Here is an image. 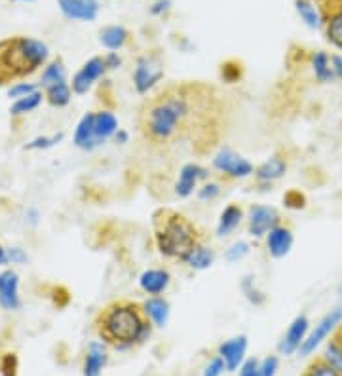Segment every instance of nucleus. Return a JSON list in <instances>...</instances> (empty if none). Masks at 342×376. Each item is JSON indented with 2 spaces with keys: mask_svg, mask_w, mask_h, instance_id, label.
<instances>
[{
  "mask_svg": "<svg viewBox=\"0 0 342 376\" xmlns=\"http://www.w3.org/2000/svg\"><path fill=\"white\" fill-rule=\"evenodd\" d=\"M223 95L205 82H171L143 101L137 114L139 135L156 154H212L224 133Z\"/></svg>",
  "mask_w": 342,
  "mask_h": 376,
  "instance_id": "nucleus-1",
  "label": "nucleus"
},
{
  "mask_svg": "<svg viewBox=\"0 0 342 376\" xmlns=\"http://www.w3.org/2000/svg\"><path fill=\"white\" fill-rule=\"evenodd\" d=\"M152 321L145 312L143 304L120 299L106 304L95 320L99 339L114 350H133L145 344L152 334Z\"/></svg>",
  "mask_w": 342,
  "mask_h": 376,
  "instance_id": "nucleus-2",
  "label": "nucleus"
},
{
  "mask_svg": "<svg viewBox=\"0 0 342 376\" xmlns=\"http://www.w3.org/2000/svg\"><path fill=\"white\" fill-rule=\"evenodd\" d=\"M156 249L166 258L185 261L196 245L204 244V232L185 215L162 207L152 215Z\"/></svg>",
  "mask_w": 342,
  "mask_h": 376,
  "instance_id": "nucleus-3",
  "label": "nucleus"
},
{
  "mask_svg": "<svg viewBox=\"0 0 342 376\" xmlns=\"http://www.w3.org/2000/svg\"><path fill=\"white\" fill-rule=\"evenodd\" d=\"M48 59V46L32 38H12L0 44V84L35 73Z\"/></svg>",
  "mask_w": 342,
  "mask_h": 376,
  "instance_id": "nucleus-4",
  "label": "nucleus"
},
{
  "mask_svg": "<svg viewBox=\"0 0 342 376\" xmlns=\"http://www.w3.org/2000/svg\"><path fill=\"white\" fill-rule=\"evenodd\" d=\"M341 323H342V304L341 306L333 308L331 312L325 313L324 318L317 321V325L308 332V337H306V340L299 348L300 356H305V358L306 356H312L319 346L324 344L325 340L329 339L331 332L336 331V327L341 325Z\"/></svg>",
  "mask_w": 342,
  "mask_h": 376,
  "instance_id": "nucleus-5",
  "label": "nucleus"
},
{
  "mask_svg": "<svg viewBox=\"0 0 342 376\" xmlns=\"http://www.w3.org/2000/svg\"><path fill=\"white\" fill-rule=\"evenodd\" d=\"M213 170H217L219 173L231 177V179H245L251 173H255L253 163L240 156L238 152H234L228 146H223L213 156Z\"/></svg>",
  "mask_w": 342,
  "mask_h": 376,
  "instance_id": "nucleus-6",
  "label": "nucleus"
},
{
  "mask_svg": "<svg viewBox=\"0 0 342 376\" xmlns=\"http://www.w3.org/2000/svg\"><path fill=\"white\" fill-rule=\"evenodd\" d=\"M162 78V63L154 59V57H139L135 70H133V86H135L137 94H149L150 89L154 88Z\"/></svg>",
  "mask_w": 342,
  "mask_h": 376,
  "instance_id": "nucleus-7",
  "label": "nucleus"
},
{
  "mask_svg": "<svg viewBox=\"0 0 342 376\" xmlns=\"http://www.w3.org/2000/svg\"><path fill=\"white\" fill-rule=\"evenodd\" d=\"M281 225L280 213L268 206H253L249 209L248 230L253 238H262L267 236L272 228Z\"/></svg>",
  "mask_w": 342,
  "mask_h": 376,
  "instance_id": "nucleus-8",
  "label": "nucleus"
},
{
  "mask_svg": "<svg viewBox=\"0 0 342 376\" xmlns=\"http://www.w3.org/2000/svg\"><path fill=\"white\" fill-rule=\"evenodd\" d=\"M308 332H310V320L306 318L305 313H300L291 321V325H289L280 346H278L281 356H293L295 351H299V348L308 337Z\"/></svg>",
  "mask_w": 342,
  "mask_h": 376,
  "instance_id": "nucleus-9",
  "label": "nucleus"
},
{
  "mask_svg": "<svg viewBox=\"0 0 342 376\" xmlns=\"http://www.w3.org/2000/svg\"><path fill=\"white\" fill-rule=\"evenodd\" d=\"M248 346L249 342L245 334H238L234 339L226 340L219 346L217 356L223 359L228 372H234L242 367V363L245 361V353H248Z\"/></svg>",
  "mask_w": 342,
  "mask_h": 376,
  "instance_id": "nucleus-10",
  "label": "nucleus"
},
{
  "mask_svg": "<svg viewBox=\"0 0 342 376\" xmlns=\"http://www.w3.org/2000/svg\"><path fill=\"white\" fill-rule=\"evenodd\" d=\"M207 170L202 168L200 163L196 162H187L183 163V168L179 170V179H177V184H175V194L179 198H188L193 196L194 188L198 187L200 181H205L207 179Z\"/></svg>",
  "mask_w": 342,
  "mask_h": 376,
  "instance_id": "nucleus-11",
  "label": "nucleus"
},
{
  "mask_svg": "<svg viewBox=\"0 0 342 376\" xmlns=\"http://www.w3.org/2000/svg\"><path fill=\"white\" fill-rule=\"evenodd\" d=\"M106 70L105 59L103 57H92L90 61L84 63V67H82L76 76L73 78V92L78 95L87 94V89L94 86V82L97 78L103 76V73Z\"/></svg>",
  "mask_w": 342,
  "mask_h": 376,
  "instance_id": "nucleus-12",
  "label": "nucleus"
},
{
  "mask_svg": "<svg viewBox=\"0 0 342 376\" xmlns=\"http://www.w3.org/2000/svg\"><path fill=\"white\" fill-rule=\"evenodd\" d=\"M109 363V353H106V344L101 342H90L84 358V367H82V376H101L103 369Z\"/></svg>",
  "mask_w": 342,
  "mask_h": 376,
  "instance_id": "nucleus-13",
  "label": "nucleus"
},
{
  "mask_svg": "<svg viewBox=\"0 0 342 376\" xmlns=\"http://www.w3.org/2000/svg\"><path fill=\"white\" fill-rule=\"evenodd\" d=\"M171 283V276L168 270L164 268H150L145 270L143 274L139 276V287L143 289L147 295L160 296L166 293Z\"/></svg>",
  "mask_w": 342,
  "mask_h": 376,
  "instance_id": "nucleus-14",
  "label": "nucleus"
},
{
  "mask_svg": "<svg viewBox=\"0 0 342 376\" xmlns=\"http://www.w3.org/2000/svg\"><path fill=\"white\" fill-rule=\"evenodd\" d=\"M59 6L68 19H82V21H94L99 12L97 0H59Z\"/></svg>",
  "mask_w": 342,
  "mask_h": 376,
  "instance_id": "nucleus-15",
  "label": "nucleus"
},
{
  "mask_svg": "<svg viewBox=\"0 0 342 376\" xmlns=\"http://www.w3.org/2000/svg\"><path fill=\"white\" fill-rule=\"evenodd\" d=\"M267 247L270 257L274 258H283L291 251L293 247V232L291 228L280 225L272 228L267 234Z\"/></svg>",
  "mask_w": 342,
  "mask_h": 376,
  "instance_id": "nucleus-16",
  "label": "nucleus"
},
{
  "mask_svg": "<svg viewBox=\"0 0 342 376\" xmlns=\"http://www.w3.org/2000/svg\"><path fill=\"white\" fill-rule=\"evenodd\" d=\"M18 287L19 277L13 270H6L0 274V306L4 310H18L21 306Z\"/></svg>",
  "mask_w": 342,
  "mask_h": 376,
  "instance_id": "nucleus-17",
  "label": "nucleus"
},
{
  "mask_svg": "<svg viewBox=\"0 0 342 376\" xmlns=\"http://www.w3.org/2000/svg\"><path fill=\"white\" fill-rule=\"evenodd\" d=\"M75 144L82 151H94L99 146V141L95 137V113H87L76 125Z\"/></svg>",
  "mask_w": 342,
  "mask_h": 376,
  "instance_id": "nucleus-18",
  "label": "nucleus"
},
{
  "mask_svg": "<svg viewBox=\"0 0 342 376\" xmlns=\"http://www.w3.org/2000/svg\"><path fill=\"white\" fill-rule=\"evenodd\" d=\"M286 171H287L286 160L281 156H272L257 168L255 177L259 182H274L286 175Z\"/></svg>",
  "mask_w": 342,
  "mask_h": 376,
  "instance_id": "nucleus-19",
  "label": "nucleus"
},
{
  "mask_svg": "<svg viewBox=\"0 0 342 376\" xmlns=\"http://www.w3.org/2000/svg\"><path fill=\"white\" fill-rule=\"evenodd\" d=\"M145 312L149 315V320L152 321V325L162 329L168 325L169 320V302L162 296H150L149 301L143 304Z\"/></svg>",
  "mask_w": 342,
  "mask_h": 376,
  "instance_id": "nucleus-20",
  "label": "nucleus"
},
{
  "mask_svg": "<svg viewBox=\"0 0 342 376\" xmlns=\"http://www.w3.org/2000/svg\"><path fill=\"white\" fill-rule=\"evenodd\" d=\"M243 219V211L242 207L236 206V203H231L223 209V213L219 217V225H217V236L219 238H224L236 230L240 223Z\"/></svg>",
  "mask_w": 342,
  "mask_h": 376,
  "instance_id": "nucleus-21",
  "label": "nucleus"
},
{
  "mask_svg": "<svg viewBox=\"0 0 342 376\" xmlns=\"http://www.w3.org/2000/svg\"><path fill=\"white\" fill-rule=\"evenodd\" d=\"M118 130V120L114 114L109 113V111L95 113V137H97L99 144L105 143L106 139L114 137Z\"/></svg>",
  "mask_w": 342,
  "mask_h": 376,
  "instance_id": "nucleus-22",
  "label": "nucleus"
},
{
  "mask_svg": "<svg viewBox=\"0 0 342 376\" xmlns=\"http://www.w3.org/2000/svg\"><path fill=\"white\" fill-rule=\"evenodd\" d=\"M213 261H215V253H213L212 247H207L205 244H200L188 253L187 258L183 263L194 270H207L213 264Z\"/></svg>",
  "mask_w": 342,
  "mask_h": 376,
  "instance_id": "nucleus-23",
  "label": "nucleus"
},
{
  "mask_svg": "<svg viewBox=\"0 0 342 376\" xmlns=\"http://www.w3.org/2000/svg\"><path fill=\"white\" fill-rule=\"evenodd\" d=\"M130 38V32L126 31L124 27L112 25V27H105L101 31V44L109 48L111 51H116L120 48H124V44L128 42Z\"/></svg>",
  "mask_w": 342,
  "mask_h": 376,
  "instance_id": "nucleus-24",
  "label": "nucleus"
},
{
  "mask_svg": "<svg viewBox=\"0 0 342 376\" xmlns=\"http://www.w3.org/2000/svg\"><path fill=\"white\" fill-rule=\"evenodd\" d=\"M312 65H314V73H316V78L319 82H331L335 78L331 57L325 51H317L314 59H312Z\"/></svg>",
  "mask_w": 342,
  "mask_h": 376,
  "instance_id": "nucleus-25",
  "label": "nucleus"
},
{
  "mask_svg": "<svg viewBox=\"0 0 342 376\" xmlns=\"http://www.w3.org/2000/svg\"><path fill=\"white\" fill-rule=\"evenodd\" d=\"M46 89H48L46 97L50 101V105H54V107H65V105H68L73 92L67 86V82H59V84H54V86Z\"/></svg>",
  "mask_w": 342,
  "mask_h": 376,
  "instance_id": "nucleus-26",
  "label": "nucleus"
},
{
  "mask_svg": "<svg viewBox=\"0 0 342 376\" xmlns=\"http://www.w3.org/2000/svg\"><path fill=\"white\" fill-rule=\"evenodd\" d=\"M325 35L331 44L342 50V10L325 21Z\"/></svg>",
  "mask_w": 342,
  "mask_h": 376,
  "instance_id": "nucleus-27",
  "label": "nucleus"
},
{
  "mask_svg": "<svg viewBox=\"0 0 342 376\" xmlns=\"http://www.w3.org/2000/svg\"><path fill=\"white\" fill-rule=\"evenodd\" d=\"M297 12H299L306 25L312 27V29H317L322 25V15H319V12H317L310 0H297Z\"/></svg>",
  "mask_w": 342,
  "mask_h": 376,
  "instance_id": "nucleus-28",
  "label": "nucleus"
},
{
  "mask_svg": "<svg viewBox=\"0 0 342 376\" xmlns=\"http://www.w3.org/2000/svg\"><path fill=\"white\" fill-rule=\"evenodd\" d=\"M303 376H342V375L333 367V365L327 363V361L319 356V358L314 359V361L306 367Z\"/></svg>",
  "mask_w": 342,
  "mask_h": 376,
  "instance_id": "nucleus-29",
  "label": "nucleus"
},
{
  "mask_svg": "<svg viewBox=\"0 0 342 376\" xmlns=\"http://www.w3.org/2000/svg\"><path fill=\"white\" fill-rule=\"evenodd\" d=\"M40 103H42V94H40V92H35V94L27 95V97H21V99L16 101V103L12 105V108H10V113L12 114L31 113V111H35Z\"/></svg>",
  "mask_w": 342,
  "mask_h": 376,
  "instance_id": "nucleus-30",
  "label": "nucleus"
},
{
  "mask_svg": "<svg viewBox=\"0 0 342 376\" xmlns=\"http://www.w3.org/2000/svg\"><path fill=\"white\" fill-rule=\"evenodd\" d=\"M59 82H65V67H63L61 61H54L42 73V86L50 88V86L59 84Z\"/></svg>",
  "mask_w": 342,
  "mask_h": 376,
  "instance_id": "nucleus-31",
  "label": "nucleus"
},
{
  "mask_svg": "<svg viewBox=\"0 0 342 376\" xmlns=\"http://www.w3.org/2000/svg\"><path fill=\"white\" fill-rule=\"evenodd\" d=\"M242 291H243V295H245V299H248L251 304H255V306H261V304L267 302V295L255 287V282H253V277L251 276L243 277Z\"/></svg>",
  "mask_w": 342,
  "mask_h": 376,
  "instance_id": "nucleus-32",
  "label": "nucleus"
},
{
  "mask_svg": "<svg viewBox=\"0 0 342 376\" xmlns=\"http://www.w3.org/2000/svg\"><path fill=\"white\" fill-rule=\"evenodd\" d=\"M221 76H223L224 82L234 84V82H238L242 78V65L238 61L223 63V67H221Z\"/></svg>",
  "mask_w": 342,
  "mask_h": 376,
  "instance_id": "nucleus-33",
  "label": "nucleus"
},
{
  "mask_svg": "<svg viewBox=\"0 0 342 376\" xmlns=\"http://www.w3.org/2000/svg\"><path fill=\"white\" fill-rule=\"evenodd\" d=\"M18 356L6 353L0 361V375L2 376H18Z\"/></svg>",
  "mask_w": 342,
  "mask_h": 376,
  "instance_id": "nucleus-34",
  "label": "nucleus"
},
{
  "mask_svg": "<svg viewBox=\"0 0 342 376\" xmlns=\"http://www.w3.org/2000/svg\"><path fill=\"white\" fill-rule=\"evenodd\" d=\"M283 203L289 209H305L306 198L300 190H289L286 196H283Z\"/></svg>",
  "mask_w": 342,
  "mask_h": 376,
  "instance_id": "nucleus-35",
  "label": "nucleus"
},
{
  "mask_svg": "<svg viewBox=\"0 0 342 376\" xmlns=\"http://www.w3.org/2000/svg\"><path fill=\"white\" fill-rule=\"evenodd\" d=\"M248 253H249L248 242H238V244H234L231 249L226 251V255H224V257H226L228 263H238V261L245 257Z\"/></svg>",
  "mask_w": 342,
  "mask_h": 376,
  "instance_id": "nucleus-36",
  "label": "nucleus"
},
{
  "mask_svg": "<svg viewBox=\"0 0 342 376\" xmlns=\"http://www.w3.org/2000/svg\"><path fill=\"white\" fill-rule=\"evenodd\" d=\"M240 376H261V361L257 358L245 359L240 367Z\"/></svg>",
  "mask_w": 342,
  "mask_h": 376,
  "instance_id": "nucleus-37",
  "label": "nucleus"
},
{
  "mask_svg": "<svg viewBox=\"0 0 342 376\" xmlns=\"http://www.w3.org/2000/svg\"><path fill=\"white\" fill-rule=\"evenodd\" d=\"M280 369V359L276 356H268L261 361V376H276Z\"/></svg>",
  "mask_w": 342,
  "mask_h": 376,
  "instance_id": "nucleus-38",
  "label": "nucleus"
},
{
  "mask_svg": "<svg viewBox=\"0 0 342 376\" xmlns=\"http://www.w3.org/2000/svg\"><path fill=\"white\" fill-rule=\"evenodd\" d=\"M61 139H63V133L54 135V137H38L27 144V149H29V151H35V149H50V146H54L56 143H59Z\"/></svg>",
  "mask_w": 342,
  "mask_h": 376,
  "instance_id": "nucleus-39",
  "label": "nucleus"
},
{
  "mask_svg": "<svg viewBox=\"0 0 342 376\" xmlns=\"http://www.w3.org/2000/svg\"><path fill=\"white\" fill-rule=\"evenodd\" d=\"M35 92H38L37 86L21 82V84H16V86H12V88H10V92H8V95H10V97H16V99H21V97H27V95L35 94Z\"/></svg>",
  "mask_w": 342,
  "mask_h": 376,
  "instance_id": "nucleus-40",
  "label": "nucleus"
},
{
  "mask_svg": "<svg viewBox=\"0 0 342 376\" xmlns=\"http://www.w3.org/2000/svg\"><path fill=\"white\" fill-rule=\"evenodd\" d=\"M219 194H221V187L217 182H205L204 187L198 190L200 200H215Z\"/></svg>",
  "mask_w": 342,
  "mask_h": 376,
  "instance_id": "nucleus-41",
  "label": "nucleus"
},
{
  "mask_svg": "<svg viewBox=\"0 0 342 376\" xmlns=\"http://www.w3.org/2000/svg\"><path fill=\"white\" fill-rule=\"evenodd\" d=\"M226 370V365H224V361L221 358H213L209 363L205 365L204 369V376H221Z\"/></svg>",
  "mask_w": 342,
  "mask_h": 376,
  "instance_id": "nucleus-42",
  "label": "nucleus"
},
{
  "mask_svg": "<svg viewBox=\"0 0 342 376\" xmlns=\"http://www.w3.org/2000/svg\"><path fill=\"white\" fill-rule=\"evenodd\" d=\"M8 258H10V261H12V263H16V264L27 263V255L23 253V251L19 249V247H12V249L8 251Z\"/></svg>",
  "mask_w": 342,
  "mask_h": 376,
  "instance_id": "nucleus-43",
  "label": "nucleus"
},
{
  "mask_svg": "<svg viewBox=\"0 0 342 376\" xmlns=\"http://www.w3.org/2000/svg\"><path fill=\"white\" fill-rule=\"evenodd\" d=\"M103 59H105L106 69H118L120 65H122V59H120L116 51H111V54H106V56L103 57Z\"/></svg>",
  "mask_w": 342,
  "mask_h": 376,
  "instance_id": "nucleus-44",
  "label": "nucleus"
},
{
  "mask_svg": "<svg viewBox=\"0 0 342 376\" xmlns=\"http://www.w3.org/2000/svg\"><path fill=\"white\" fill-rule=\"evenodd\" d=\"M331 65H333V73H335V78L342 82V57L333 56L331 57Z\"/></svg>",
  "mask_w": 342,
  "mask_h": 376,
  "instance_id": "nucleus-45",
  "label": "nucleus"
},
{
  "mask_svg": "<svg viewBox=\"0 0 342 376\" xmlns=\"http://www.w3.org/2000/svg\"><path fill=\"white\" fill-rule=\"evenodd\" d=\"M114 139H116V143L124 144V143H128V141H130V133L124 132V130H118V132H116V135H114Z\"/></svg>",
  "mask_w": 342,
  "mask_h": 376,
  "instance_id": "nucleus-46",
  "label": "nucleus"
},
{
  "mask_svg": "<svg viewBox=\"0 0 342 376\" xmlns=\"http://www.w3.org/2000/svg\"><path fill=\"white\" fill-rule=\"evenodd\" d=\"M168 6H169V0H160V2H156L154 8H152V13H160Z\"/></svg>",
  "mask_w": 342,
  "mask_h": 376,
  "instance_id": "nucleus-47",
  "label": "nucleus"
},
{
  "mask_svg": "<svg viewBox=\"0 0 342 376\" xmlns=\"http://www.w3.org/2000/svg\"><path fill=\"white\" fill-rule=\"evenodd\" d=\"M333 339H335L336 342H338V344L342 346V323L338 327H336V331H335V334H333Z\"/></svg>",
  "mask_w": 342,
  "mask_h": 376,
  "instance_id": "nucleus-48",
  "label": "nucleus"
},
{
  "mask_svg": "<svg viewBox=\"0 0 342 376\" xmlns=\"http://www.w3.org/2000/svg\"><path fill=\"white\" fill-rule=\"evenodd\" d=\"M10 258H8L6 249H2V245H0V264H6Z\"/></svg>",
  "mask_w": 342,
  "mask_h": 376,
  "instance_id": "nucleus-49",
  "label": "nucleus"
},
{
  "mask_svg": "<svg viewBox=\"0 0 342 376\" xmlns=\"http://www.w3.org/2000/svg\"><path fill=\"white\" fill-rule=\"evenodd\" d=\"M341 293H342V283H341Z\"/></svg>",
  "mask_w": 342,
  "mask_h": 376,
  "instance_id": "nucleus-50",
  "label": "nucleus"
}]
</instances>
